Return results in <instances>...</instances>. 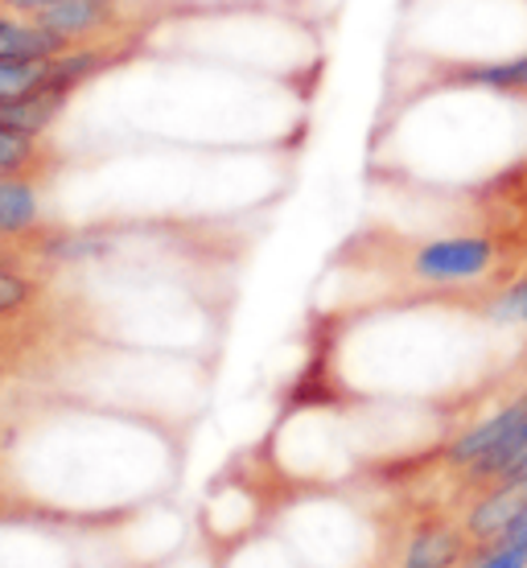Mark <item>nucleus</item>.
<instances>
[{"instance_id": "1", "label": "nucleus", "mask_w": 527, "mask_h": 568, "mask_svg": "<svg viewBox=\"0 0 527 568\" xmlns=\"http://www.w3.org/2000/svg\"><path fill=\"white\" fill-rule=\"evenodd\" d=\"M524 449H527V396H519L507 408H499L495 416H486L474 428H466L449 445L445 457L454 466L470 469V478H478V483H495Z\"/></svg>"}, {"instance_id": "2", "label": "nucleus", "mask_w": 527, "mask_h": 568, "mask_svg": "<svg viewBox=\"0 0 527 568\" xmlns=\"http://www.w3.org/2000/svg\"><path fill=\"white\" fill-rule=\"evenodd\" d=\"M499 247L490 235H442L413 252V272L428 284H470L495 268Z\"/></svg>"}, {"instance_id": "3", "label": "nucleus", "mask_w": 527, "mask_h": 568, "mask_svg": "<svg viewBox=\"0 0 527 568\" xmlns=\"http://www.w3.org/2000/svg\"><path fill=\"white\" fill-rule=\"evenodd\" d=\"M124 4L120 0H54L33 13V21L58 38H67L71 45H100L115 42Z\"/></svg>"}, {"instance_id": "4", "label": "nucleus", "mask_w": 527, "mask_h": 568, "mask_svg": "<svg viewBox=\"0 0 527 568\" xmlns=\"http://www.w3.org/2000/svg\"><path fill=\"white\" fill-rule=\"evenodd\" d=\"M67 50H79L67 38H58L50 29H42L33 17L4 13L0 9V58H26V62H42V58H58Z\"/></svg>"}, {"instance_id": "5", "label": "nucleus", "mask_w": 527, "mask_h": 568, "mask_svg": "<svg viewBox=\"0 0 527 568\" xmlns=\"http://www.w3.org/2000/svg\"><path fill=\"white\" fill-rule=\"evenodd\" d=\"M527 498V486H507V483H495L486 490L478 503H474V511L466 515V531H470L474 540H503V531L511 527L515 511L524 507Z\"/></svg>"}, {"instance_id": "6", "label": "nucleus", "mask_w": 527, "mask_h": 568, "mask_svg": "<svg viewBox=\"0 0 527 568\" xmlns=\"http://www.w3.org/2000/svg\"><path fill=\"white\" fill-rule=\"evenodd\" d=\"M45 165H50V136H29L0 120V178L33 182Z\"/></svg>"}, {"instance_id": "7", "label": "nucleus", "mask_w": 527, "mask_h": 568, "mask_svg": "<svg viewBox=\"0 0 527 568\" xmlns=\"http://www.w3.org/2000/svg\"><path fill=\"white\" fill-rule=\"evenodd\" d=\"M42 219L38 185L26 178H0V235H26Z\"/></svg>"}, {"instance_id": "8", "label": "nucleus", "mask_w": 527, "mask_h": 568, "mask_svg": "<svg viewBox=\"0 0 527 568\" xmlns=\"http://www.w3.org/2000/svg\"><path fill=\"white\" fill-rule=\"evenodd\" d=\"M466 552V544L454 527H425L416 531L404 556V568H454Z\"/></svg>"}, {"instance_id": "9", "label": "nucleus", "mask_w": 527, "mask_h": 568, "mask_svg": "<svg viewBox=\"0 0 527 568\" xmlns=\"http://www.w3.org/2000/svg\"><path fill=\"white\" fill-rule=\"evenodd\" d=\"M490 317H495L499 326H524L527 329V276L511 281L499 297L490 301Z\"/></svg>"}, {"instance_id": "10", "label": "nucleus", "mask_w": 527, "mask_h": 568, "mask_svg": "<svg viewBox=\"0 0 527 568\" xmlns=\"http://www.w3.org/2000/svg\"><path fill=\"white\" fill-rule=\"evenodd\" d=\"M29 301H33V281L4 264V268H0V317H13V313H21Z\"/></svg>"}, {"instance_id": "11", "label": "nucleus", "mask_w": 527, "mask_h": 568, "mask_svg": "<svg viewBox=\"0 0 527 568\" xmlns=\"http://www.w3.org/2000/svg\"><path fill=\"white\" fill-rule=\"evenodd\" d=\"M474 568H527V548H511V544H499L495 552H486Z\"/></svg>"}, {"instance_id": "12", "label": "nucleus", "mask_w": 527, "mask_h": 568, "mask_svg": "<svg viewBox=\"0 0 527 568\" xmlns=\"http://www.w3.org/2000/svg\"><path fill=\"white\" fill-rule=\"evenodd\" d=\"M499 544H511V548H527V498H524V507L515 511L511 527L503 531V540Z\"/></svg>"}, {"instance_id": "13", "label": "nucleus", "mask_w": 527, "mask_h": 568, "mask_svg": "<svg viewBox=\"0 0 527 568\" xmlns=\"http://www.w3.org/2000/svg\"><path fill=\"white\" fill-rule=\"evenodd\" d=\"M495 483H507V486H527V449L519 457H515L511 466L503 469L499 478H495Z\"/></svg>"}, {"instance_id": "14", "label": "nucleus", "mask_w": 527, "mask_h": 568, "mask_svg": "<svg viewBox=\"0 0 527 568\" xmlns=\"http://www.w3.org/2000/svg\"><path fill=\"white\" fill-rule=\"evenodd\" d=\"M45 4H54V0H0L4 13H21V17H33L38 9H45Z\"/></svg>"}, {"instance_id": "15", "label": "nucleus", "mask_w": 527, "mask_h": 568, "mask_svg": "<svg viewBox=\"0 0 527 568\" xmlns=\"http://www.w3.org/2000/svg\"><path fill=\"white\" fill-rule=\"evenodd\" d=\"M0 268H4V256H0Z\"/></svg>"}]
</instances>
